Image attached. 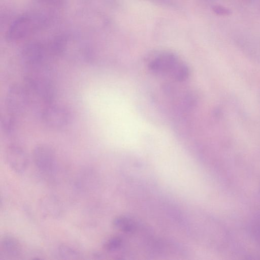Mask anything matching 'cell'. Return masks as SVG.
<instances>
[{
  "instance_id": "obj_1",
  "label": "cell",
  "mask_w": 260,
  "mask_h": 260,
  "mask_svg": "<svg viewBox=\"0 0 260 260\" xmlns=\"http://www.w3.org/2000/svg\"><path fill=\"white\" fill-rule=\"evenodd\" d=\"M53 18V13L42 9L24 13L11 22L6 31L5 39L9 42L23 40L47 28Z\"/></svg>"
},
{
  "instance_id": "obj_2",
  "label": "cell",
  "mask_w": 260,
  "mask_h": 260,
  "mask_svg": "<svg viewBox=\"0 0 260 260\" xmlns=\"http://www.w3.org/2000/svg\"><path fill=\"white\" fill-rule=\"evenodd\" d=\"M24 79L26 88L46 104L52 103L55 95L52 70L47 63L26 66Z\"/></svg>"
},
{
  "instance_id": "obj_3",
  "label": "cell",
  "mask_w": 260,
  "mask_h": 260,
  "mask_svg": "<svg viewBox=\"0 0 260 260\" xmlns=\"http://www.w3.org/2000/svg\"><path fill=\"white\" fill-rule=\"evenodd\" d=\"M148 67L151 71L157 74H169L179 81H184L189 74L188 67L171 53L158 55L149 62Z\"/></svg>"
},
{
  "instance_id": "obj_4",
  "label": "cell",
  "mask_w": 260,
  "mask_h": 260,
  "mask_svg": "<svg viewBox=\"0 0 260 260\" xmlns=\"http://www.w3.org/2000/svg\"><path fill=\"white\" fill-rule=\"evenodd\" d=\"M29 101V92L26 87L18 84L13 85L6 93V110L15 117L19 116L25 111Z\"/></svg>"
},
{
  "instance_id": "obj_5",
  "label": "cell",
  "mask_w": 260,
  "mask_h": 260,
  "mask_svg": "<svg viewBox=\"0 0 260 260\" xmlns=\"http://www.w3.org/2000/svg\"><path fill=\"white\" fill-rule=\"evenodd\" d=\"M40 116L42 122L46 126L54 129L65 127L70 120L68 110L63 106L53 103L46 104Z\"/></svg>"
},
{
  "instance_id": "obj_6",
  "label": "cell",
  "mask_w": 260,
  "mask_h": 260,
  "mask_svg": "<svg viewBox=\"0 0 260 260\" xmlns=\"http://www.w3.org/2000/svg\"><path fill=\"white\" fill-rule=\"evenodd\" d=\"M32 158L36 168L43 173H50L55 168L56 153L49 145L44 143L37 145L32 150Z\"/></svg>"
},
{
  "instance_id": "obj_7",
  "label": "cell",
  "mask_w": 260,
  "mask_h": 260,
  "mask_svg": "<svg viewBox=\"0 0 260 260\" xmlns=\"http://www.w3.org/2000/svg\"><path fill=\"white\" fill-rule=\"evenodd\" d=\"M5 157L9 167L17 174L23 173L28 165L27 154L18 145H9L5 150Z\"/></svg>"
},
{
  "instance_id": "obj_8",
  "label": "cell",
  "mask_w": 260,
  "mask_h": 260,
  "mask_svg": "<svg viewBox=\"0 0 260 260\" xmlns=\"http://www.w3.org/2000/svg\"><path fill=\"white\" fill-rule=\"evenodd\" d=\"M0 248L1 255L9 258H17L21 255L22 251L19 241L10 235H5L2 237Z\"/></svg>"
},
{
  "instance_id": "obj_9",
  "label": "cell",
  "mask_w": 260,
  "mask_h": 260,
  "mask_svg": "<svg viewBox=\"0 0 260 260\" xmlns=\"http://www.w3.org/2000/svg\"><path fill=\"white\" fill-rule=\"evenodd\" d=\"M36 4L41 6L46 11L53 13L55 10L62 9L67 4L68 0H34Z\"/></svg>"
},
{
  "instance_id": "obj_10",
  "label": "cell",
  "mask_w": 260,
  "mask_h": 260,
  "mask_svg": "<svg viewBox=\"0 0 260 260\" xmlns=\"http://www.w3.org/2000/svg\"><path fill=\"white\" fill-rule=\"evenodd\" d=\"M57 250L59 256L62 259H78L81 258L79 252L67 245L60 244Z\"/></svg>"
},
{
  "instance_id": "obj_11",
  "label": "cell",
  "mask_w": 260,
  "mask_h": 260,
  "mask_svg": "<svg viewBox=\"0 0 260 260\" xmlns=\"http://www.w3.org/2000/svg\"><path fill=\"white\" fill-rule=\"evenodd\" d=\"M15 116L6 111L1 116V127L5 133H12L15 127Z\"/></svg>"
},
{
  "instance_id": "obj_12",
  "label": "cell",
  "mask_w": 260,
  "mask_h": 260,
  "mask_svg": "<svg viewBox=\"0 0 260 260\" xmlns=\"http://www.w3.org/2000/svg\"><path fill=\"white\" fill-rule=\"evenodd\" d=\"M115 227L124 232H132L134 230L135 225L129 219L119 217L115 218L113 221Z\"/></svg>"
},
{
  "instance_id": "obj_13",
  "label": "cell",
  "mask_w": 260,
  "mask_h": 260,
  "mask_svg": "<svg viewBox=\"0 0 260 260\" xmlns=\"http://www.w3.org/2000/svg\"><path fill=\"white\" fill-rule=\"evenodd\" d=\"M122 245V240L119 237L109 238L104 244V249L108 252H114L118 250Z\"/></svg>"
},
{
  "instance_id": "obj_14",
  "label": "cell",
  "mask_w": 260,
  "mask_h": 260,
  "mask_svg": "<svg viewBox=\"0 0 260 260\" xmlns=\"http://www.w3.org/2000/svg\"><path fill=\"white\" fill-rule=\"evenodd\" d=\"M213 12L218 16H226L231 14V11L226 7L220 5H215L212 7Z\"/></svg>"
}]
</instances>
